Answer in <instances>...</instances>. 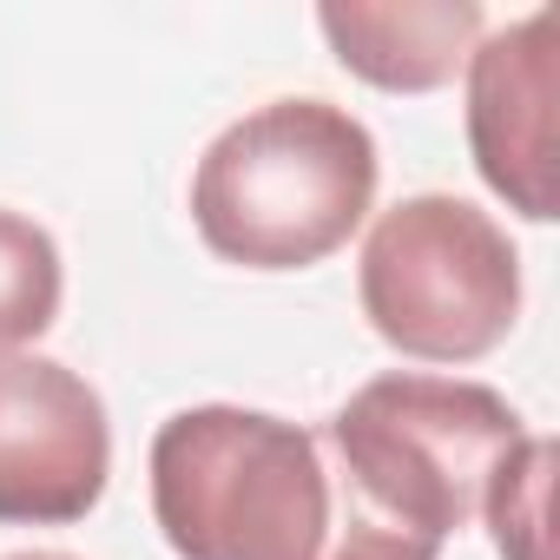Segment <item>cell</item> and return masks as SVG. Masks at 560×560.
Instances as JSON below:
<instances>
[{
	"label": "cell",
	"instance_id": "obj_6",
	"mask_svg": "<svg viewBox=\"0 0 560 560\" xmlns=\"http://www.w3.org/2000/svg\"><path fill=\"white\" fill-rule=\"evenodd\" d=\"M553 34L560 14L534 8L501 34H481V47L462 67L475 172L527 224H553V93H560Z\"/></svg>",
	"mask_w": 560,
	"mask_h": 560
},
{
	"label": "cell",
	"instance_id": "obj_2",
	"mask_svg": "<svg viewBox=\"0 0 560 560\" xmlns=\"http://www.w3.org/2000/svg\"><path fill=\"white\" fill-rule=\"evenodd\" d=\"M376 139L330 100H270L231 119L191 172V224L237 270H311L376 205Z\"/></svg>",
	"mask_w": 560,
	"mask_h": 560
},
{
	"label": "cell",
	"instance_id": "obj_1",
	"mask_svg": "<svg viewBox=\"0 0 560 560\" xmlns=\"http://www.w3.org/2000/svg\"><path fill=\"white\" fill-rule=\"evenodd\" d=\"M152 514L178 560H442L357 494L317 429L237 402L159 422Z\"/></svg>",
	"mask_w": 560,
	"mask_h": 560
},
{
	"label": "cell",
	"instance_id": "obj_7",
	"mask_svg": "<svg viewBox=\"0 0 560 560\" xmlns=\"http://www.w3.org/2000/svg\"><path fill=\"white\" fill-rule=\"evenodd\" d=\"M317 27L343 73H357L376 93H435L448 86L468 54L488 34V14L475 0H324Z\"/></svg>",
	"mask_w": 560,
	"mask_h": 560
},
{
	"label": "cell",
	"instance_id": "obj_5",
	"mask_svg": "<svg viewBox=\"0 0 560 560\" xmlns=\"http://www.w3.org/2000/svg\"><path fill=\"white\" fill-rule=\"evenodd\" d=\"M113 475L100 389L54 357H0V527H73Z\"/></svg>",
	"mask_w": 560,
	"mask_h": 560
},
{
	"label": "cell",
	"instance_id": "obj_10",
	"mask_svg": "<svg viewBox=\"0 0 560 560\" xmlns=\"http://www.w3.org/2000/svg\"><path fill=\"white\" fill-rule=\"evenodd\" d=\"M8 560H73V553H54V547H34V553H8Z\"/></svg>",
	"mask_w": 560,
	"mask_h": 560
},
{
	"label": "cell",
	"instance_id": "obj_8",
	"mask_svg": "<svg viewBox=\"0 0 560 560\" xmlns=\"http://www.w3.org/2000/svg\"><path fill=\"white\" fill-rule=\"evenodd\" d=\"M67 298V264L47 224L0 205V357L40 343Z\"/></svg>",
	"mask_w": 560,
	"mask_h": 560
},
{
	"label": "cell",
	"instance_id": "obj_3",
	"mask_svg": "<svg viewBox=\"0 0 560 560\" xmlns=\"http://www.w3.org/2000/svg\"><path fill=\"white\" fill-rule=\"evenodd\" d=\"M324 442L376 514L448 547L481 514L494 468L527 442V422L488 383L396 370L363 383Z\"/></svg>",
	"mask_w": 560,
	"mask_h": 560
},
{
	"label": "cell",
	"instance_id": "obj_4",
	"mask_svg": "<svg viewBox=\"0 0 560 560\" xmlns=\"http://www.w3.org/2000/svg\"><path fill=\"white\" fill-rule=\"evenodd\" d=\"M357 298L389 350L416 363H481L521 317V257L481 205L416 191L370 224Z\"/></svg>",
	"mask_w": 560,
	"mask_h": 560
},
{
	"label": "cell",
	"instance_id": "obj_9",
	"mask_svg": "<svg viewBox=\"0 0 560 560\" xmlns=\"http://www.w3.org/2000/svg\"><path fill=\"white\" fill-rule=\"evenodd\" d=\"M547 494H553V442L527 435L481 494V521L501 560H547Z\"/></svg>",
	"mask_w": 560,
	"mask_h": 560
}]
</instances>
